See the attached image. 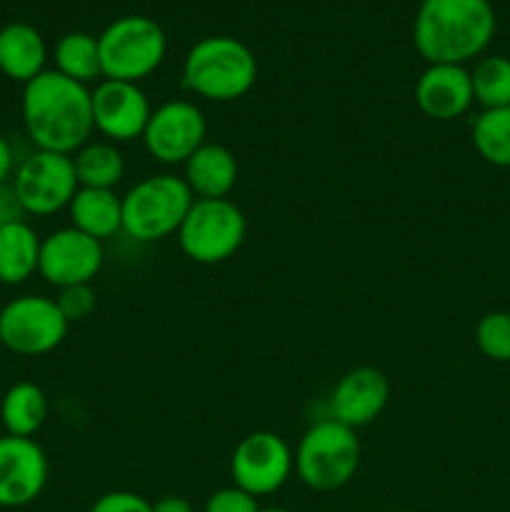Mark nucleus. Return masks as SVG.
Returning <instances> with one entry per match:
<instances>
[{
	"label": "nucleus",
	"instance_id": "f257e3e1",
	"mask_svg": "<svg viewBox=\"0 0 510 512\" xmlns=\"http://www.w3.org/2000/svg\"><path fill=\"white\" fill-rule=\"evenodd\" d=\"M23 123L35 150L75 155L93 135L90 88L43 70L23 85Z\"/></svg>",
	"mask_w": 510,
	"mask_h": 512
},
{
	"label": "nucleus",
	"instance_id": "f03ea898",
	"mask_svg": "<svg viewBox=\"0 0 510 512\" xmlns=\"http://www.w3.org/2000/svg\"><path fill=\"white\" fill-rule=\"evenodd\" d=\"M495 35L490 0H423L415 13L413 43L428 65H465Z\"/></svg>",
	"mask_w": 510,
	"mask_h": 512
},
{
	"label": "nucleus",
	"instance_id": "7ed1b4c3",
	"mask_svg": "<svg viewBox=\"0 0 510 512\" xmlns=\"http://www.w3.org/2000/svg\"><path fill=\"white\" fill-rule=\"evenodd\" d=\"M258 78L255 53L238 38L210 35L188 50L183 85L190 93L213 103H230L250 93Z\"/></svg>",
	"mask_w": 510,
	"mask_h": 512
},
{
	"label": "nucleus",
	"instance_id": "20e7f679",
	"mask_svg": "<svg viewBox=\"0 0 510 512\" xmlns=\"http://www.w3.org/2000/svg\"><path fill=\"white\" fill-rule=\"evenodd\" d=\"M360 440L353 428L328 418L310 425L295 450V473L315 493H333L355 478Z\"/></svg>",
	"mask_w": 510,
	"mask_h": 512
},
{
	"label": "nucleus",
	"instance_id": "39448f33",
	"mask_svg": "<svg viewBox=\"0 0 510 512\" xmlns=\"http://www.w3.org/2000/svg\"><path fill=\"white\" fill-rule=\"evenodd\" d=\"M195 195L178 175H148L123 195V233L138 243H155L178 233Z\"/></svg>",
	"mask_w": 510,
	"mask_h": 512
},
{
	"label": "nucleus",
	"instance_id": "423d86ee",
	"mask_svg": "<svg viewBox=\"0 0 510 512\" xmlns=\"http://www.w3.org/2000/svg\"><path fill=\"white\" fill-rule=\"evenodd\" d=\"M105 80L140 83L163 65L168 38L148 15H123L98 35Z\"/></svg>",
	"mask_w": 510,
	"mask_h": 512
},
{
	"label": "nucleus",
	"instance_id": "0eeeda50",
	"mask_svg": "<svg viewBox=\"0 0 510 512\" xmlns=\"http://www.w3.org/2000/svg\"><path fill=\"white\" fill-rule=\"evenodd\" d=\"M245 233H248V220L233 200L195 198L178 228V243L185 258L193 263L218 265L238 253Z\"/></svg>",
	"mask_w": 510,
	"mask_h": 512
},
{
	"label": "nucleus",
	"instance_id": "6e6552de",
	"mask_svg": "<svg viewBox=\"0 0 510 512\" xmlns=\"http://www.w3.org/2000/svg\"><path fill=\"white\" fill-rule=\"evenodd\" d=\"M68 325L53 298L20 295L0 310V343L15 355L38 358L63 343Z\"/></svg>",
	"mask_w": 510,
	"mask_h": 512
},
{
	"label": "nucleus",
	"instance_id": "1a4fd4ad",
	"mask_svg": "<svg viewBox=\"0 0 510 512\" xmlns=\"http://www.w3.org/2000/svg\"><path fill=\"white\" fill-rule=\"evenodd\" d=\"M13 188L25 215H55L70 205L80 183L75 175L73 155L33 150L15 168Z\"/></svg>",
	"mask_w": 510,
	"mask_h": 512
},
{
	"label": "nucleus",
	"instance_id": "9d476101",
	"mask_svg": "<svg viewBox=\"0 0 510 512\" xmlns=\"http://www.w3.org/2000/svg\"><path fill=\"white\" fill-rule=\"evenodd\" d=\"M295 468V455L290 445L280 435L258 430L250 433L235 445L230 458V475L233 483L245 493L263 498L288 483Z\"/></svg>",
	"mask_w": 510,
	"mask_h": 512
},
{
	"label": "nucleus",
	"instance_id": "9b49d317",
	"mask_svg": "<svg viewBox=\"0 0 510 512\" xmlns=\"http://www.w3.org/2000/svg\"><path fill=\"white\" fill-rule=\"evenodd\" d=\"M205 133L208 123L198 105L190 100H168L150 113L143 145L158 163L185 165V160L205 143Z\"/></svg>",
	"mask_w": 510,
	"mask_h": 512
},
{
	"label": "nucleus",
	"instance_id": "f8f14e48",
	"mask_svg": "<svg viewBox=\"0 0 510 512\" xmlns=\"http://www.w3.org/2000/svg\"><path fill=\"white\" fill-rule=\"evenodd\" d=\"M105 260L103 243L78 228H60L40 243L38 273L58 290L93 283Z\"/></svg>",
	"mask_w": 510,
	"mask_h": 512
},
{
	"label": "nucleus",
	"instance_id": "ddd939ff",
	"mask_svg": "<svg viewBox=\"0 0 510 512\" xmlns=\"http://www.w3.org/2000/svg\"><path fill=\"white\" fill-rule=\"evenodd\" d=\"M90 108H93V128L110 143H130L143 138V130L153 113L148 95L138 83L105 78L90 90Z\"/></svg>",
	"mask_w": 510,
	"mask_h": 512
},
{
	"label": "nucleus",
	"instance_id": "4468645a",
	"mask_svg": "<svg viewBox=\"0 0 510 512\" xmlns=\"http://www.w3.org/2000/svg\"><path fill=\"white\" fill-rule=\"evenodd\" d=\"M48 485V455L33 438H0V508H25Z\"/></svg>",
	"mask_w": 510,
	"mask_h": 512
},
{
	"label": "nucleus",
	"instance_id": "2eb2a0df",
	"mask_svg": "<svg viewBox=\"0 0 510 512\" xmlns=\"http://www.w3.org/2000/svg\"><path fill=\"white\" fill-rule=\"evenodd\" d=\"M390 398V383L378 368L348 370L330 393V418L358 430L375 423Z\"/></svg>",
	"mask_w": 510,
	"mask_h": 512
},
{
	"label": "nucleus",
	"instance_id": "dca6fc26",
	"mask_svg": "<svg viewBox=\"0 0 510 512\" xmlns=\"http://www.w3.org/2000/svg\"><path fill=\"white\" fill-rule=\"evenodd\" d=\"M415 103L433 120L460 118L475 103L470 70L465 65H428L415 83Z\"/></svg>",
	"mask_w": 510,
	"mask_h": 512
},
{
	"label": "nucleus",
	"instance_id": "f3484780",
	"mask_svg": "<svg viewBox=\"0 0 510 512\" xmlns=\"http://www.w3.org/2000/svg\"><path fill=\"white\" fill-rule=\"evenodd\" d=\"M183 180L198 200L228 198L238 183L235 155L220 143H203L185 160Z\"/></svg>",
	"mask_w": 510,
	"mask_h": 512
},
{
	"label": "nucleus",
	"instance_id": "a211bd4d",
	"mask_svg": "<svg viewBox=\"0 0 510 512\" xmlns=\"http://www.w3.org/2000/svg\"><path fill=\"white\" fill-rule=\"evenodd\" d=\"M48 60L45 38L30 23H8L0 28V73L15 83H30L38 78Z\"/></svg>",
	"mask_w": 510,
	"mask_h": 512
},
{
	"label": "nucleus",
	"instance_id": "6ab92c4d",
	"mask_svg": "<svg viewBox=\"0 0 510 512\" xmlns=\"http://www.w3.org/2000/svg\"><path fill=\"white\" fill-rule=\"evenodd\" d=\"M70 223L95 240H108L123 230V198L115 190L78 188L68 205Z\"/></svg>",
	"mask_w": 510,
	"mask_h": 512
},
{
	"label": "nucleus",
	"instance_id": "aec40b11",
	"mask_svg": "<svg viewBox=\"0 0 510 512\" xmlns=\"http://www.w3.org/2000/svg\"><path fill=\"white\" fill-rule=\"evenodd\" d=\"M40 243L25 220L0 228V283L20 285L38 273Z\"/></svg>",
	"mask_w": 510,
	"mask_h": 512
},
{
	"label": "nucleus",
	"instance_id": "412c9836",
	"mask_svg": "<svg viewBox=\"0 0 510 512\" xmlns=\"http://www.w3.org/2000/svg\"><path fill=\"white\" fill-rule=\"evenodd\" d=\"M5 435L33 438L48 420V395L35 383H15L5 390L0 403Z\"/></svg>",
	"mask_w": 510,
	"mask_h": 512
},
{
	"label": "nucleus",
	"instance_id": "4be33fe9",
	"mask_svg": "<svg viewBox=\"0 0 510 512\" xmlns=\"http://www.w3.org/2000/svg\"><path fill=\"white\" fill-rule=\"evenodd\" d=\"M80 188L113 190L125 175V158L110 140H88L73 155Z\"/></svg>",
	"mask_w": 510,
	"mask_h": 512
},
{
	"label": "nucleus",
	"instance_id": "5701e85b",
	"mask_svg": "<svg viewBox=\"0 0 510 512\" xmlns=\"http://www.w3.org/2000/svg\"><path fill=\"white\" fill-rule=\"evenodd\" d=\"M55 70L75 83L90 85L93 80L103 78V65H100V45L98 38L83 30L65 33L55 45Z\"/></svg>",
	"mask_w": 510,
	"mask_h": 512
},
{
	"label": "nucleus",
	"instance_id": "b1692460",
	"mask_svg": "<svg viewBox=\"0 0 510 512\" xmlns=\"http://www.w3.org/2000/svg\"><path fill=\"white\" fill-rule=\"evenodd\" d=\"M473 145L485 163L510 168V108H490L475 118Z\"/></svg>",
	"mask_w": 510,
	"mask_h": 512
},
{
	"label": "nucleus",
	"instance_id": "393cba45",
	"mask_svg": "<svg viewBox=\"0 0 510 512\" xmlns=\"http://www.w3.org/2000/svg\"><path fill=\"white\" fill-rule=\"evenodd\" d=\"M473 98L490 108H510V58L505 55H488L470 70Z\"/></svg>",
	"mask_w": 510,
	"mask_h": 512
},
{
	"label": "nucleus",
	"instance_id": "a878e982",
	"mask_svg": "<svg viewBox=\"0 0 510 512\" xmlns=\"http://www.w3.org/2000/svg\"><path fill=\"white\" fill-rule=\"evenodd\" d=\"M475 345L488 360L510 363V313L493 310L483 315L475 328Z\"/></svg>",
	"mask_w": 510,
	"mask_h": 512
},
{
	"label": "nucleus",
	"instance_id": "bb28decb",
	"mask_svg": "<svg viewBox=\"0 0 510 512\" xmlns=\"http://www.w3.org/2000/svg\"><path fill=\"white\" fill-rule=\"evenodd\" d=\"M60 313L65 315L68 323H80V320L90 318V313L98 305V295H95L93 283L88 285H70V288H63L55 298Z\"/></svg>",
	"mask_w": 510,
	"mask_h": 512
},
{
	"label": "nucleus",
	"instance_id": "cd10ccee",
	"mask_svg": "<svg viewBox=\"0 0 510 512\" xmlns=\"http://www.w3.org/2000/svg\"><path fill=\"white\" fill-rule=\"evenodd\" d=\"M203 512H260L258 498L245 490H240L238 485H230V488H220L205 500Z\"/></svg>",
	"mask_w": 510,
	"mask_h": 512
},
{
	"label": "nucleus",
	"instance_id": "c85d7f7f",
	"mask_svg": "<svg viewBox=\"0 0 510 512\" xmlns=\"http://www.w3.org/2000/svg\"><path fill=\"white\" fill-rule=\"evenodd\" d=\"M90 512H153V503L130 490H113V493L100 495L90 505Z\"/></svg>",
	"mask_w": 510,
	"mask_h": 512
},
{
	"label": "nucleus",
	"instance_id": "c756f323",
	"mask_svg": "<svg viewBox=\"0 0 510 512\" xmlns=\"http://www.w3.org/2000/svg\"><path fill=\"white\" fill-rule=\"evenodd\" d=\"M20 220H25V210L20 205L18 195H15L13 183L0 185V228L20 223Z\"/></svg>",
	"mask_w": 510,
	"mask_h": 512
},
{
	"label": "nucleus",
	"instance_id": "7c9ffc66",
	"mask_svg": "<svg viewBox=\"0 0 510 512\" xmlns=\"http://www.w3.org/2000/svg\"><path fill=\"white\" fill-rule=\"evenodd\" d=\"M153 512H195V508L188 498H180V495H163V498L153 503Z\"/></svg>",
	"mask_w": 510,
	"mask_h": 512
},
{
	"label": "nucleus",
	"instance_id": "2f4dec72",
	"mask_svg": "<svg viewBox=\"0 0 510 512\" xmlns=\"http://www.w3.org/2000/svg\"><path fill=\"white\" fill-rule=\"evenodd\" d=\"M13 165H15L13 148H10L8 140L0 135V185H5L10 180V175H13Z\"/></svg>",
	"mask_w": 510,
	"mask_h": 512
},
{
	"label": "nucleus",
	"instance_id": "473e14b6",
	"mask_svg": "<svg viewBox=\"0 0 510 512\" xmlns=\"http://www.w3.org/2000/svg\"><path fill=\"white\" fill-rule=\"evenodd\" d=\"M260 512H293L288 508H260Z\"/></svg>",
	"mask_w": 510,
	"mask_h": 512
}]
</instances>
